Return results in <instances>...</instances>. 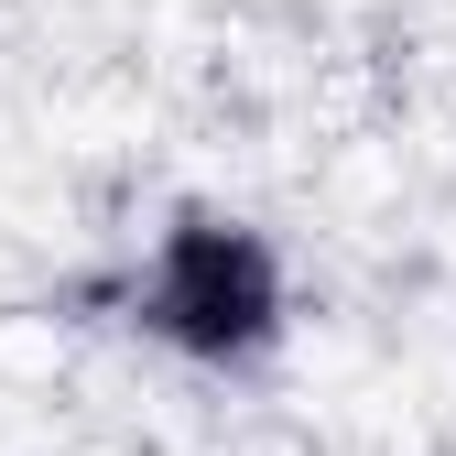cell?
Returning <instances> with one entry per match:
<instances>
[{"instance_id":"6da1fadb","label":"cell","mask_w":456,"mask_h":456,"mask_svg":"<svg viewBox=\"0 0 456 456\" xmlns=\"http://www.w3.org/2000/svg\"><path fill=\"white\" fill-rule=\"evenodd\" d=\"M131 305H142V326L163 337V348H185V359H250L282 326V272H272V250L250 240V228L175 217Z\"/></svg>"}]
</instances>
